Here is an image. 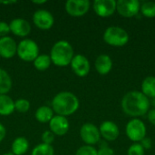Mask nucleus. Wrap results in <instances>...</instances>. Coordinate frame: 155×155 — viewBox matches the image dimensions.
Returning <instances> with one entry per match:
<instances>
[{"mask_svg":"<svg viewBox=\"0 0 155 155\" xmlns=\"http://www.w3.org/2000/svg\"><path fill=\"white\" fill-rule=\"evenodd\" d=\"M54 111L52 107L47 105H42L40 106L35 114V119L41 123V124H46L51 121V119L54 117Z\"/></svg>","mask_w":155,"mask_h":155,"instance_id":"obj_20","label":"nucleus"},{"mask_svg":"<svg viewBox=\"0 0 155 155\" xmlns=\"http://www.w3.org/2000/svg\"><path fill=\"white\" fill-rule=\"evenodd\" d=\"M90 8L89 0H68L65 3L66 13L73 17L84 15Z\"/></svg>","mask_w":155,"mask_h":155,"instance_id":"obj_10","label":"nucleus"},{"mask_svg":"<svg viewBox=\"0 0 155 155\" xmlns=\"http://www.w3.org/2000/svg\"><path fill=\"white\" fill-rule=\"evenodd\" d=\"M31 155H54V149L52 145L42 143L33 149Z\"/></svg>","mask_w":155,"mask_h":155,"instance_id":"obj_24","label":"nucleus"},{"mask_svg":"<svg viewBox=\"0 0 155 155\" xmlns=\"http://www.w3.org/2000/svg\"><path fill=\"white\" fill-rule=\"evenodd\" d=\"M30 102L27 99L20 98L15 101V110L18 113H26L30 109Z\"/></svg>","mask_w":155,"mask_h":155,"instance_id":"obj_26","label":"nucleus"},{"mask_svg":"<svg viewBox=\"0 0 155 155\" xmlns=\"http://www.w3.org/2000/svg\"><path fill=\"white\" fill-rule=\"evenodd\" d=\"M71 68L73 72L79 77L86 76L90 72V62L86 56L83 54H76L71 61Z\"/></svg>","mask_w":155,"mask_h":155,"instance_id":"obj_11","label":"nucleus"},{"mask_svg":"<svg viewBox=\"0 0 155 155\" xmlns=\"http://www.w3.org/2000/svg\"><path fill=\"white\" fill-rule=\"evenodd\" d=\"M9 33H10L9 24L5 23V21H0V37L7 36Z\"/></svg>","mask_w":155,"mask_h":155,"instance_id":"obj_30","label":"nucleus"},{"mask_svg":"<svg viewBox=\"0 0 155 155\" xmlns=\"http://www.w3.org/2000/svg\"><path fill=\"white\" fill-rule=\"evenodd\" d=\"M80 137L86 145H94L101 138L99 128L91 123L84 124L80 129Z\"/></svg>","mask_w":155,"mask_h":155,"instance_id":"obj_7","label":"nucleus"},{"mask_svg":"<svg viewBox=\"0 0 155 155\" xmlns=\"http://www.w3.org/2000/svg\"><path fill=\"white\" fill-rule=\"evenodd\" d=\"M2 155H14L12 153H4V154Z\"/></svg>","mask_w":155,"mask_h":155,"instance_id":"obj_37","label":"nucleus"},{"mask_svg":"<svg viewBox=\"0 0 155 155\" xmlns=\"http://www.w3.org/2000/svg\"><path fill=\"white\" fill-rule=\"evenodd\" d=\"M95 14L101 17L111 16L116 10V1L114 0H95L93 4Z\"/></svg>","mask_w":155,"mask_h":155,"instance_id":"obj_12","label":"nucleus"},{"mask_svg":"<svg viewBox=\"0 0 155 155\" xmlns=\"http://www.w3.org/2000/svg\"><path fill=\"white\" fill-rule=\"evenodd\" d=\"M97 155H114V152L112 148L105 144L100 147V149L97 151Z\"/></svg>","mask_w":155,"mask_h":155,"instance_id":"obj_31","label":"nucleus"},{"mask_svg":"<svg viewBox=\"0 0 155 155\" xmlns=\"http://www.w3.org/2000/svg\"><path fill=\"white\" fill-rule=\"evenodd\" d=\"M94 66H95L96 71L100 74L105 75L111 72V70L113 68V61L109 55L100 54L95 60Z\"/></svg>","mask_w":155,"mask_h":155,"instance_id":"obj_17","label":"nucleus"},{"mask_svg":"<svg viewBox=\"0 0 155 155\" xmlns=\"http://www.w3.org/2000/svg\"><path fill=\"white\" fill-rule=\"evenodd\" d=\"M140 10L145 17H149V18L155 17V2L153 1L143 2L141 5Z\"/></svg>","mask_w":155,"mask_h":155,"instance_id":"obj_25","label":"nucleus"},{"mask_svg":"<svg viewBox=\"0 0 155 155\" xmlns=\"http://www.w3.org/2000/svg\"><path fill=\"white\" fill-rule=\"evenodd\" d=\"M148 120L153 125L155 126V108L148 112Z\"/></svg>","mask_w":155,"mask_h":155,"instance_id":"obj_33","label":"nucleus"},{"mask_svg":"<svg viewBox=\"0 0 155 155\" xmlns=\"http://www.w3.org/2000/svg\"><path fill=\"white\" fill-rule=\"evenodd\" d=\"M29 149V142L25 137H16L11 145V153L14 155H24Z\"/></svg>","mask_w":155,"mask_h":155,"instance_id":"obj_18","label":"nucleus"},{"mask_svg":"<svg viewBox=\"0 0 155 155\" xmlns=\"http://www.w3.org/2000/svg\"><path fill=\"white\" fill-rule=\"evenodd\" d=\"M33 3L34 4H35V5H42V4H45V3H46V1L45 0H41V1H33Z\"/></svg>","mask_w":155,"mask_h":155,"instance_id":"obj_36","label":"nucleus"},{"mask_svg":"<svg viewBox=\"0 0 155 155\" xmlns=\"http://www.w3.org/2000/svg\"><path fill=\"white\" fill-rule=\"evenodd\" d=\"M35 25L41 30H49L54 25V18L51 12L45 9L36 10L33 15Z\"/></svg>","mask_w":155,"mask_h":155,"instance_id":"obj_9","label":"nucleus"},{"mask_svg":"<svg viewBox=\"0 0 155 155\" xmlns=\"http://www.w3.org/2000/svg\"><path fill=\"white\" fill-rule=\"evenodd\" d=\"M17 44L11 36L0 37V56L5 59L13 58L16 54Z\"/></svg>","mask_w":155,"mask_h":155,"instance_id":"obj_14","label":"nucleus"},{"mask_svg":"<svg viewBox=\"0 0 155 155\" xmlns=\"http://www.w3.org/2000/svg\"><path fill=\"white\" fill-rule=\"evenodd\" d=\"M122 108L129 116H142L149 112L150 101L142 92L131 91L123 97Z\"/></svg>","mask_w":155,"mask_h":155,"instance_id":"obj_1","label":"nucleus"},{"mask_svg":"<svg viewBox=\"0 0 155 155\" xmlns=\"http://www.w3.org/2000/svg\"><path fill=\"white\" fill-rule=\"evenodd\" d=\"M52 64L51 57L49 54H39L34 61V66L38 71L47 70Z\"/></svg>","mask_w":155,"mask_h":155,"instance_id":"obj_23","label":"nucleus"},{"mask_svg":"<svg viewBox=\"0 0 155 155\" xmlns=\"http://www.w3.org/2000/svg\"><path fill=\"white\" fill-rule=\"evenodd\" d=\"M141 3L138 0H119L116 2V10L124 17H134L138 15Z\"/></svg>","mask_w":155,"mask_h":155,"instance_id":"obj_8","label":"nucleus"},{"mask_svg":"<svg viewBox=\"0 0 155 155\" xmlns=\"http://www.w3.org/2000/svg\"><path fill=\"white\" fill-rule=\"evenodd\" d=\"M5 135H6V129H5V127L0 123V143L5 139Z\"/></svg>","mask_w":155,"mask_h":155,"instance_id":"obj_34","label":"nucleus"},{"mask_svg":"<svg viewBox=\"0 0 155 155\" xmlns=\"http://www.w3.org/2000/svg\"><path fill=\"white\" fill-rule=\"evenodd\" d=\"M142 93L148 98H155V77L148 76L142 84Z\"/></svg>","mask_w":155,"mask_h":155,"instance_id":"obj_21","label":"nucleus"},{"mask_svg":"<svg viewBox=\"0 0 155 155\" xmlns=\"http://www.w3.org/2000/svg\"><path fill=\"white\" fill-rule=\"evenodd\" d=\"M75 155H97V150L94 146L84 145L76 151Z\"/></svg>","mask_w":155,"mask_h":155,"instance_id":"obj_27","label":"nucleus"},{"mask_svg":"<svg viewBox=\"0 0 155 155\" xmlns=\"http://www.w3.org/2000/svg\"><path fill=\"white\" fill-rule=\"evenodd\" d=\"M104 40L109 45L120 47L128 43L129 35L120 26H109L104 34Z\"/></svg>","mask_w":155,"mask_h":155,"instance_id":"obj_5","label":"nucleus"},{"mask_svg":"<svg viewBox=\"0 0 155 155\" xmlns=\"http://www.w3.org/2000/svg\"><path fill=\"white\" fill-rule=\"evenodd\" d=\"M16 1L15 0H11V1H0V5L4 4V5H12V4H15Z\"/></svg>","mask_w":155,"mask_h":155,"instance_id":"obj_35","label":"nucleus"},{"mask_svg":"<svg viewBox=\"0 0 155 155\" xmlns=\"http://www.w3.org/2000/svg\"><path fill=\"white\" fill-rule=\"evenodd\" d=\"M15 112V101L7 94H0V115L8 116Z\"/></svg>","mask_w":155,"mask_h":155,"instance_id":"obj_19","label":"nucleus"},{"mask_svg":"<svg viewBox=\"0 0 155 155\" xmlns=\"http://www.w3.org/2000/svg\"><path fill=\"white\" fill-rule=\"evenodd\" d=\"M54 134L51 132V131H45L42 134L41 139H42V143H45V144H52L54 141Z\"/></svg>","mask_w":155,"mask_h":155,"instance_id":"obj_29","label":"nucleus"},{"mask_svg":"<svg viewBox=\"0 0 155 155\" xmlns=\"http://www.w3.org/2000/svg\"><path fill=\"white\" fill-rule=\"evenodd\" d=\"M12 88V79L9 74L0 68V94H6Z\"/></svg>","mask_w":155,"mask_h":155,"instance_id":"obj_22","label":"nucleus"},{"mask_svg":"<svg viewBox=\"0 0 155 155\" xmlns=\"http://www.w3.org/2000/svg\"><path fill=\"white\" fill-rule=\"evenodd\" d=\"M50 131L57 136H63L69 131L70 124L66 117L61 115H54L48 123Z\"/></svg>","mask_w":155,"mask_h":155,"instance_id":"obj_13","label":"nucleus"},{"mask_svg":"<svg viewBox=\"0 0 155 155\" xmlns=\"http://www.w3.org/2000/svg\"><path fill=\"white\" fill-rule=\"evenodd\" d=\"M100 134L103 138H104L106 141H115L119 134L120 131L117 126V124L112 121H104L101 124L99 127Z\"/></svg>","mask_w":155,"mask_h":155,"instance_id":"obj_16","label":"nucleus"},{"mask_svg":"<svg viewBox=\"0 0 155 155\" xmlns=\"http://www.w3.org/2000/svg\"><path fill=\"white\" fill-rule=\"evenodd\" d=\"M16 54L25 62H34L39 55V47L35 41L25 38L17 44Z\"/></svg>","mask_w":155,"mask_h":155,"instance_id":"obj_4","label":"nucleus"},{"mask_svg":"<svg viewBox=\"0 0 155 155\" xmlns=\"http://www.w3.org/2000/svg\"><path fill=\"white\" fill-rule=\"evenodd\" d=\"M127 155H144V149L141 143H134L129 147Z\"/></svg>","mask_w":155,"mask_h":155,"instance_id":"obj_28","label":"nucleus"},{"mask_svg":"<svg viewBox=\"0 0 155 155\" xmlns=\"http://www.w3.org/2000/svg\"><path fill=\"white\" fill-rule=\"evenodd\" d=\"M10 32L18 37H25L31 32V25L24 18H15L9 23Z\"/></svg>","mask_w":155,"mask_h":155,"instance_id":"obj_15","label":"nucleus"},{"mask_svg":"<svg viewBox=\"0 0 155 155\" xmlns=\"http://www.w3.org/2000/svg\"><path fill=\"white\" fill-rule=\"evenodd\" d=\"M52 63L59 67L70 65L74 58V48L71 44L65 40H60L54 44L50 52Z\"/></svg>","mask_w":155,"mask_h":155,"instance_id":"obj_3","label":"nucleus"},{"mask_svg":"<svg viewBox=\"0 0 155 155\" xmlns=\"http://www.w3.org/2000/svg\"><path fill=\"white\" fill-rule=\"evenodd\" d=\"M78 97L68 91H63L55 94L52 100V109L56 115L69 116L74 114L79 108Z\"/></svg>","mask_w":155,"mask_h":155,"instance_id":"obj_2","label":"nucleus"},{"mask_svg":"<svg viewBox=\"0 0 155 155\" xmlns=\"http://www.w3.org/2000/svg\"><path fill=\"white\" fill-rule=\"evenodd\" d=\"M125 133L131 141L138 143L146 137V126L142 120L135 118L127 124Z\"/></svg>","mask_w":155,"mask_h":155,"instance_id":"obj_6","label":"nucleus"},{"mask_svg":"<svg viewBox=\"0 0 155 155\" xmlns=\"http://www.w3.org/2000/svg\"><path fill=\"white\" fill-rule=\"evenodd\" d=\"M141 145L143 147V149H151L152 147V140L148 137L143 138L141 141Z\"/></svg>","mask_w":155,"mask_h":155,"instance_id":"obj_32","label":"nucleus"}]
</instances>
